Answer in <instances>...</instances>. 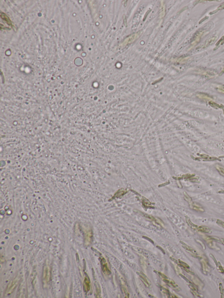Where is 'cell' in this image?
<instances>
[{
	"instance_id": "obj_14",
	"label": "cell",
	"mask_w": 224,
	"mask_h": 298,
	"mask_svg": "<svg viewBox=\"0 0 224 298\" xmlns=\"http://www.w3.org/2000/svg\"><path fill=\"white\" fill-rule=\"evenodd\" d=\"M122 289L123 292H124V294H125V297L127 298H129V294L128 292L127 289H126L125 288H124V287H122Z\"/></svg>"
},
{
	"instance_id": "obj_9",
	"label": "cell",
	"mask_w": 224,
	"mask_h": 298,
	"mask_svg": "<svg viewBox=\"0 0 224 298\" xmlns=\"http://www.w3.org/2000/svg\"><path fill=\"white\" fill-rule=\"evenodd\" d=\"M139 275L140 276L141 279H142V280L143 281V282H144V283L145 284V285H146V286H149V282H148V281L147 279L146 276H145V275L142 273L139 274Z\"/></svg>"
},
{
	"instance_id": "obj_18",
	"label": "cell",
	"mask_w": 224,
	"mask_h": 298,
	"mask_svg": "<svg viewBox=\"0 0 224 298\" xmlns=\"http://www.w3.org/2000/svg\"><path fill=\"white\" fill-rule=\"evenodd\" d=\"M220 241H221V243L224 245V239H220Z\"/></svg>"
},
{
	"instance_id": "obj_1",
	"label": "cell",
	"mask_w": 224,
	"mask_h": 298,
	"mask_svg": "<svg viewBox=\"0 0 224 298\" xmlns=\"http://www.w3.org/2000/svg\"><path fill=\"white\" fill-rule=\"evenodd\" d=\"M17 281V279H16L12 281V282L10 283L9 284L8 287H7V289H6V293L7 295H9V294H11V293L13 292V290L15 289V288L16 287Z\"/></svg>"
},
{
	"instance_id": "obj_12",
	"label": "cell",
	"mask_w": 224,
	"mask_h": 298,
	"mask_svg": "<svg viewBox=\"0 0 224 298\" xmlns=\"http://www.w3.org/2000/svg\"><path fill=\"white\" fill-rule=\"evenodd\" d=\"M218 170L219 173L221 174L222 175L224 176V168L223 167H219V166H218L216 168Z\"/></svg>"
},
{
	"instance_id": "obj_19",
	"label": "cell",
	"mask_w": 224,
	"mask_h": 298,
	"mask_svg": "<svg viewBox=\"0 0 224 298\" xmlns=\"http://www.w3.org/2000/svg\"><path fill=\"white\" fill-rule=\"evenodd\" d=\"M223 37H224V36H223Z\"/></svg>"
},
{
	"instance_id": "obj_7",
	"label": "cell",
	"mask_w": 224,
	"mask_h": 298,
	"mask_svg": "<svg viewBox=\"0 0 224 298\" xmlns=\"http://www.w3.org/2000/svg\"><path fill=\"white\" fill-rule=\"evenodd\" d=\"M186 220L187 224H188V225H189V226H190V227L193 230H197V229H198V226H197V225L193 224V223L190 220V218H189L188 217L186 216Z\"/></svg>"
},
{
	"instance_id": "obj_2",
	"label": "cell",
	"mask_w": 224,
	"mask_h": 298,
	"mask_svg": "<svg viewBox=\"0 0 224 298\" xmlns=\"http://www.w3.org/2000/svg\"><path fill=\"white\" fill-rule=\"evenodd\" d=\"M189 205L191 209L194 210L196 211L199 212H204L205 211L204 208L197 203L193 202L192 201L189 203Z\"/></svg>"
},
{
	"instance_id": "obj_8",
	"label": "cell",
	"mask_w": 224,
	"mask_h": 298,
	"mask_svg": "<svg viewBox=\"0 0 224 298\" xmlns=\"http://www.w3.org/2000/svg\"><path fill=\"white\" fill-rule=\"evenodd\" d=\"M203 33H204V32H203V31H200L198 33H196L195 37H194V45L196 44L197 43L199 42V40H200V37H201V36H202Z\"/></svg>"
},
{
	"instance_id": "obj_11",
	"label": "cell",
	"mask_w": 224,
	"mask_h": 298,
	"mask_svg": "<svg viewBox=\"0 0 224 298\" xmlns=\"http://www.w3.org/2000/svg\"><path fill=\"white\" fill-rule=\"evenodd\" d=\"M224 9V3L220 5L214 11H212V12H210V15H212V14H215V13H217L219 11L222 10Z\"/></svg>"
},
{
	"instance_id": "obj_15",
	"label": "cell",
	"mask_w": 224,
	"mask_h": 298,
	"mask_svg": "<svg viewBox=\"0 0 224 298\" xmlns=\"http://www.w3.org/2000/svg\"><path fill=\"white\" fill-rule=\"evenodd\" d=\"M217 223L219 225L220 227H223V228L224 229V222L222 221V220H218L217 221Z\"/></svg>"
},
{
	"instance_id": "obj_10",
	"label": "cell",
	"mask_w": 224,
	"mask_h": 298,
	"mask_svg": "<svg viewBox=\"0 0 224 298\" xmlns=\"http://www.w3.org/2000/svg\"><path fill=\"white\" fill-rule=\"evenodd\" d=\"M49 269L48 267H46L44 271V279L45 280V282H47L49 279V275H50V272H49Z\"/></svg>"
},
{
	"instance_id": "obj_4",
	"label": "cell",
	"mask_w": 224,
	"mask_h": 298,
	"mask_svg": "<svg viewBox=\"0 0 224 298\" xmlns=\"http://www.w3.org/2000/svg\"><path fill=\"white\" fill-rule=\"evenodd\" d=\"M197 230L199 232L203 233H210L212 232L211 229L208 227L205 226H201L198 227Z\"/></svg>"
},
{
	"instance_id": "obj_6",
	"label": "cell",
	"mask_w": 224,
	"mask_h": 298,
	"mask_svg": "<svg viewBox=\"0 0 224 298\" xmlns=\"http://www.w3.org/2000/svg\"><path fill=\"white\" fill-rule=\"evenodd\" d=\"M90 281L88 277H86L84 280V290L86 292H87L90 290Z\"/></svg>"
},
{
	"instance_id": "obj_16",
	"label": "cell",
	"mask_w": 224,
	"mask_h": 298,
	"mask_svg": "<svg viewBox=\"0 0 224 298\" xmlns=\"http://www.w3.org/2000/svg\"><path fill=\"white\" fill-rule=\"evenodd\" d=\"M202 267H203V271H204V273L205 274V272H207V265H206L205 263L202 262Z\"/></svg>"
},
{
	"instance_id": "obj_13",
	"label": "cell",
	"mask_w": 224,
	"mask_h": 298,
	"mask_svg": "<svg viewBox=\"0 0 224 298\" xmlns=\"http://www.w3.org/2000/svg\"><path fill=\"white\" fill-rule=\"evenodd\" d=\"M179 261H179V262H180V264L184 268H187V269H189L190 268V266L188 264H187L183 262L182 261H180V260H179Z\"/></svg>"
},
{
	"instance_id": "obj_5",
	"label": "cell",
	"mask_w": 224,
	"mask_h": 298,
	"mask_svg": "<svg viewBox=\"0 0 224 298\" xmlns=\"http://www.w3.org/2000/svg\"><path fill=\"white\" fill-rule=\"evenodd\" d=\"M102 265H103V271L104 272H106V273L108 274H111V271L109 270L108 268V266H107V264H106V262L105 259L104 258H103L102 261Z\"/></svg>"
},
{
	"instance_id": "obj_3",
	"label": "cell",
	"mask_w": 224,
	"mask_h": 298,
	"mask_svg": "<svg viewBox=\"0 0 224 298\" xmlns=\"http://www.w3.org/2000/svg\"><path fill=\"white\" fill-rule=\"evenodd\" d=\"M181 243L183 245V248L185 249L187 251H189L191 254L193 255V257H197V258H199V257L198 256V254H197V252H196V250H194L193 249L191 248V247H190L188 246L185 245V244H184V243H183V242H181Z\"/></svg>"
},
{
	"instance_id": "obj_17",
	"label": "cell",
	"mask_w": 224,
	"mask_h": 298,
	"mask_svg": "<svg viewBox=\"0 0 224 298\" xmlns=\"http://www.w3.org/2000/svg\"><path fill=\"white\" fill-rule=\"evenodd\" d=\"M198 242H199L200 244V245H202V247H203H203H204V249H205V245L202 243V242H201V241H199V240H198Z\"/></svg>"
}]
</instances>
